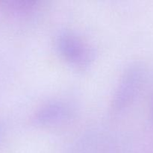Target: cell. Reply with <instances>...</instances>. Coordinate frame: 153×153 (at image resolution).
Returning <instances> with one entry per match:
<instances>
[{
  "label": "cell",
  "instance_id": "6da1fadb",
  "mask_svg": "<svg viewBox=\"0 0 153 153\" xmlns=\"http://www.w3.org/2000/svg\"><path fill=\"white\" fill-rule=\"evenodd\" d=\"M145 79L146 70L141 64H133L126 70L112 100L114 111H120L129 105L140 92Z\"/></svg>",
  "mask_w": 153,
  "mask_h": 153
},
{
  "label": "cell",
  "instance_id": "7a4b0ae2",
  "mask_svg": "<svg viewBox=\"0 0 153 153\" xmlns=\"http://www.w3.org/2000/svg\"><path fill=\"white\" fill-rule=\"evenodd\" d=\"M56 46L61 56L76 67H85L91 60L89 46L73 31L60 32L56 39Z\"/></svg>",
  "mask_w": 153,
  "mask_h": 153
},
{
  "label": "cell",
  "instance_id": "3957f363",
  "mask_svg": "<svg viewBox=\"0 0 153 153\" xmlns=\"http://www.w3.org/2000/svg\"><path fill=\"white\" fill-rule=\"evenodd\" d=\"M71 114L70 107L60 101L49 102L42 106L34 116V122L42 126H52L68 119Z\"/></svg>",
  "mask_w": 153,
  "mask_h": 153
},
{
  "label": "cell",
  "instance_id": "277c9868",
  "mask_svg": "<svg viewBox=\"0 0 153 153\" xmlns=\"http://www.w3.org/2000/svg\"><path fill=\"white\" fill-rule=\"evenodd\" d=\"M2 131H3V127L1 126V125H0V137H1V134H2Z\"/></svg>",
  "mask_w": 153,
  "mask_h": 153
},
{
  "label": "cell",
  "instance_id": "5b68a950",
  "mask_svg": "<svg viewBox=\"0 0 153 153\" xmlns=\"http://www.w3.org/2000/svg\"><path fill=\"white\" fill-rule=\"evenodd\" d=\"M152 112H153V108H152Z\"/></svg>",
  "mask_w": 153,
  "mask_h": 153
}]
</instances>
